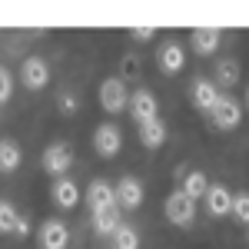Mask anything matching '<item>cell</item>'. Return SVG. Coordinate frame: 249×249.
<instances>
[{
	"label": "cell",
	"instance_id": "277c9868",
	"mask_svg": "<svg viewBox=\"0 0 249 249\" xmlns=\"http://www.w3.org/2000/svg\"><path fill=\"white\" fill-rule=\"evenodd\" d=\"M163 213H166V219H170L173 226H190L193 219H196V203H193L190 196H183V193L176 190V193L166 196Z\"/></svg>",
	"mask_w": 249,
	"mask_h": 249
},
{
	"label": "cell",
	"instance_id": "5bb4252c",
	"mask_svg": "<svg viewBox=\"0 0 249 249\" xmlns=\"http://www.w3.org/2000/svg\"><path fill=\"white\" fill-rule=\"evenodd\" d=\"M87 203L96 210H110V206H116V196H113V186L110 183H103V179H93L90 186H87Z\"/></svg>",
	"mask_w": 249,
	"mask_h": 249
},
{
	"label": "cell",
	"instance_id": "7a4b0ae2",
	"mask_svg": "<svg viewBox=\"0 0 249 249\" xmlns=\"http://www.w3.org/2000/svg\"><path fill=\"white\" fill-rule=\"evenodd\" d=\"M210 120H213V126H219V130H236L239 120H243V107L232 96L219 93V100L213 103V110H210Z\"/></svg>",
	"mask_w": 249,
	"mask_h": 249
},
{
	"label": "cell",
	"instance_id": "7c38bea8",
	"mask_svg": "<svg viewBox=\"0 0 249 249\" xmlns=\"http://www.w3.org/2000/svg\"><path fill=\"white\" fill-rule=\"evenodd\" d=\"M203 199H206V213H210V216H216V219H219V216H230L232 193L226 190V186H219V183H216V186H210Z\"/></svg>",
	"mask_w": 249,
	"mask_h": 249
},
{
	"label": "cell",
	"instance_id": "6da1fadb",
	"mask_svg": "<svg viewBox=\"0 0 249 249\" xmlns=\"http://www.w3.org/2000/svg\"><path fill=\"white\" fill-rule=\"evenodd\" d=\"M40 163H43V170L50 173V176H67L70 173V166H73V150H70V143H63V140H57V143H50L47 150H43V156H40Z\"/></svg>",
	"mask_w": 249,
	"mask_h": 249
},
{
	"label": "cell",
	"instance_id": "4316f807",
	"mask_svg": "<svg viewBox=\"0 0 249 249\" xmlns=\"http://www.w3.org/2000/svg\"><path fill=\"white\" fill-rule=\"evenodd\" d=\"M27 230H30V226H27V219L20 216V219H17V230H14V232H17V236H27Z\"/></svg>",
	"mask_w": 249,
	"mask_h": 249
},
{
	"label": "cell",
	"instance_id": "52a82bcc",
	"mask_svg": "<svg viewBox=\"0 0 249 249\" xmlns=\"http://www.w3.org/2000/svg\"><path fill=\"white\" fill-rule=\"evenodd\" d=\"M126 107H130L136 123H150V120L160 116V100H156L153 90H136V93H130Z\"/></svg>",
	"mask_w": 249,
	"mask_h": 249
},
{
	"label": "cell",
	"instance_id": "ac0fdd59",
	"mask_svg": "<svg viewBox=\"0 0 249 249\" xmlns=\"http://www.w3.org/2000/svg\"><path fill=\"white\" fill-rule=\"evenodd\" d=\"M23 163L17 140H0V173H17V166Z\"/></svg>",
	"mask_w": 249,
	"mask_h": 249
},
{
	"label": "cell",
	"instance_id": "2e32d148",
	"mask_svg": "<svg viewBox=\"0 0 249 249\" xmlns=\"http://www.w3.org/2000/svg\"><path fill=\"white\" fill-rule=\"evenodd\" d=\"M216 100H219V90H216L213 80H196V83H193V103H196V110H203V113L210 116Z\"/></svg>",
	"mask_w": 249,
	"mask_h": 249
},
{
	"label": "cell",
	"instance_id": "ba28073f",
	"mask_svg": "<svg viewBox=\"0 0 249 249\" xmlns=\"http://www.w3.org/2000/svg\"><path fill=\"white\" fill-rule=\"evenodd\" d=\"M20 83L27 90H43L50 83V67L43 63V57H27L20 63Z\"/></svg>",
	"mask_w": 249,
	"mask_h": 249
},
{
	"label": "cell",
	"instance_id": "7402d4cb",
	"mask_svg": "<svg viewBox=\"0 0 249 249\" xmlns=\"http://www.w3.org/2000/svg\"><path fill=\"white\" fill-rule=\"evenodd\" d=\"M216 77H219V83L232 87V83L239 80V63H236V60H219V63H216Z\"/></svg>",
	"mask_w": 249,
	"mask_h": 249
},
{
	"label": "cell",
	"instance_id": "8fae6325",
	"mask_svg": "<svg viewBox=\"0 0 249 249\" xmlns=\"http://www.w3.org/2000/svg\"><path fill=\"white\" fill-rule=\"evenodd\" d=\"M193 40V50L199 53V57H213L216 50H219V40H223V34L216 30V27H196L190 34Z\"/></svg>",
	"mask_w": 249,
	"mask_h": 249
},
{
	"label": "cell",
	"instance_id": "d4e9b609",
	"mask_svg": "<svg viewBox=\"0 0 249 249\" xmlns=\"http://www.w3.org/2000/svg\"><path fill=\"white\" fill-rule=\"evenodd\" d=\"M130 37H133V40H153L156 37V27H133Z\"/></svg>",
	"mask_w": 249,
	"mask_h": 249
},
{
	"label": "cell",
	"instance_id": "603a6c76",
	"mask_svg": "<svg viewBox=\"0 0 249 249\" xmlns=\"http://www.w3.org/2000/svg\"><path fill=\"white\" fill-rule=\"evenodd\" d=\"M230 213L243 223V226H246V223H249V193H236V196H232Z\"/></svg>",
	"mask_w": 249,
	"mask_h": 249
},
{
	"label": "cell",
	"instance_id": "3957f363",
	"mask_svg": "<svg viewBox=\"0 0 249 249\" xmlns=\"http://www.w3.org/2000/svg\"><path fill=\"white\" fill-rule=\"evenodd\" d=\"M70 246V230L63 219H43L37 230V249H67Z\"/></svg>",
	"mask_w": 249,
	"mask_h": 249
},
{
	"label": "cell",
	"instance_id": "9a60e30c",
	"mask_svg": "<svg viewBox=\"0 0 249 249\" xmlns=\"http://www.w3.org/2000/svg\"><path fill=\"white\" fill-rule=\"evenodd\" d=\"M140 143L146 146V150H160L163 143H166V123L156 116L150 123H140Z\"/></svg>",
	"mask_w": 249,
	"mask_h": 249
},
{
	"label": "cell",
	"instance_id": "cb8c5ba5",
	"mask_svg": "<svg viewBox=\"0 0 249 249\" xmlns=\"http://www.w3.org/2000/svg\"><path fill=\"white\" fill-rule=\"evenodd\" d=\"M10 93H14V77H10V70L0 63V103H7Z\"/></svg>",
	"mask_w": 249,
	"mask_h": 249
},
{
	"label": "cell",
	"instance_id": "484cf974",
	"mask_svg": "<svg viewBox=\"0 0 249 249\" xmlns=\"http://www.w3.org/2000/svg\"><path fill=\"white\" fill-rule=\"evenodd\" d=\"M60 110H63V113H73V110H77V96L63 93V96H60Z\"/></svg>",
	"mask_w": 249,
	"mask_h": 249
},
{
	"label": "cell",
	"instance_id": "4fadbf2b",
	"mask_svg": "<svg viewBox=\"0 0 249 249\" xmlns=\"http://www.w3.org/2000/svg\"><path fill=\"white\" fill-rule=\"evenodd\" d=\"M50 196H53V203H57L60 210H73V206L80 203V186L73 183V179L60 176L57 183H53V190H50Z\"/></svg>",
	"mask_w": 249,
	"mask_h": 249
},
{
	"label": "cell",
	"instance_id": "d6986e66",
	"mask_svg": "<svg viewBox=\"0 0 249 249\" xmlns=\"http://www.w3.org/2000/svg\"><path fill=\"white\" fill-rule=\"evenodd\" d=\"M206 190H210V179H206V173L203 170H193V173H186V179H183V196H190L193 203L196 199H203L206 196Z\"/></svg>",
	"mask_w": 249,
	"mask_h": 249
},
{
	"label": "cell",
	"instance_id": "e0dca14e",
	"mask_svg": "<svg viewBox=\"0 0 249 249\" xmlns=\"http://www.w3.org/2000/svg\"><path fill=\"white\" fill-rule=\"evenodd\" d=\"M116 230H120V210H116V206L93 213V232L96 236H113Z\"/></svg>",
	"mask_w": 249,
	"mask_h": 249
},
{
	"label": "cell",
	"instance_id": "8992f818",
	"mask_svg": "<svg viewBox=\"0 0 249 249\" xmlns=\"http://www.w3.org/2000/svg\"><path fill=\"white\" fill-rule=\"evenodd\" d=\"M126 100H130V93H126V83L120 77H110L100 83V107L107 113H120L126 107Z\"/></svg>",
	"mask_w": 249,
	"mask_h": 249
},
{
	"label": "cell",
	"instance_id": "5b68a950",
	"mask_svg": "<svg viewBox=\"0 0 249 249\" xmlns=\"http://www.w3.org/2000/svg\"><path fill=\"white\" fill-rule=\"evenodd\" d=\"M93 150L103 160H113L120 150H123V133H120V126L116 123H100L93 133Z\"/></svg>",
	"mask_w": 249,
	"mask_h": 249
},
{
	"label": "cell",
	"instance_id": "30bf717a",
	"mask_svg": "<svg viewBox=\"0 0 249 249\" xmlns=\"http://www.w3.org/2000/svg\"><path fill=\"white\" fill-rule=\"evenodd\" d=\"M156 63H160L163 73H179V70L186 67V50H183L176 40H166V43L160 47V53H156Z\"/></svg>",
	"mask_w": 249,
	"mask_h": 249
},
{
	"label": "cell",
	"instance_id": "ffe728a7",
	"mask_svg": "<svg viewBox=\"0 0 249 249\" xmlns=\"http://www.w3.org/2000/svg\"><path fill=\"white\" fill-rule=\"evenodd\" d=\"M17 219H20L17 206L7 203V199H0V236H10V232L17 230Z\"/></svg>",
	"mask_w": 249,
	"mask_h": 249
},
{
	"label": "cell",
	"instance_id": "44dd1931",
	"mask_svg": "<svg viewBox=\"0 0 249 249\" xmlns=\"http://www.w3.org/2000/svg\"><path fill=\"white\" fill-rule=\"evenodd\" d=\"M113 246L116 249H140V232L133 226H123L120 223V230L113 232Z\"/></svg>",
	"mask_w": 249,
	"mask_h": 249
},
{
	"label": "cell",
	"instance_id": "9c48e42d",
	"mask_svg": "<svg viewBox=\"0 0 249 249\" xmlns=\"http://www.w3.org/2000/svg\"><path fill=\"white\" fill-rule=\"evenodd\" d=\"M113 196L123 210H140V203H143V183L136 176H123L113 186Z\"/></svg>",
	"mask_w": 249,
	"mask_h": 249
}]
</instances>
